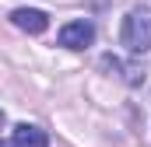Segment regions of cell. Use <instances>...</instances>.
I'll list each match as a JSON object with an SVG mask.
<instances>
[{
    "mask_svg": "<svg viewBox=\"0 0 151 147\" xmlns=\"http://www.w3.org/2000/svg\"><path fill=\"white\" fill-rule=\"evenodd\" d=\"M91 42H95V25L91 21H70V25L60 28V46H67V49H84Z\"/></svg>",
    "mask_w": 151,
    "mask_h": 147,
    "instance_id": "obj_2",
    "label": "cell"
},
{
    "mask_svg": "<svg viewBox=\"0 0 151 147\" xmlns=\"http://www.w3.org/2000/svg\"><path fill=\"white\" fill-rule=\"evenodd\" d=\"M11 21H14L21 32H28V35H42V32L49 28L46 11H35V7H18V11L11 14Z\"/></svg>",
    "mask_w": 151,
    "mask_h": 147,
    "instance_id": "obj_3",
    "label": "cell"
},
{
    "mask_svg": "<svg viewBox=\"0 0 151 147\" xmlns=\"http://www.w3.org/2000/svg\"><path fill=\"white\" fill-rule=\"evenodd\" d=\"M14 147H49V137L32 123H18L14 126Z\"/></svg>",
    "mask_w": 151,
    "mask_h": 147,
    "instance_id": "obj_4",
    "label": "cell"
},
{
    "mask_svg": "<svg viewBox=\"0 0 151 147\" xmlns=\"http://www.w3.org/2000/svg\"><path fill=\"white\" fill-rule=\"evenodd\" d=\"M0 126H4V109H0Z\"/></svg>",
    "mask_w": 151,
    "mask_h": 147,
    "instance_id": "obj_6",
    "label": "cell"
},
{
    "mask_svg": "<svg viewBox=\"0 0 151 147\" xmlns=\"http://www.w3.org/2000/svg\"><path fill=\"white\" fill-rule=\"evenodd\" d=\"M0 147H14V140H11V144H7V140H0Z\"/></svg>",
    "mask_w": 151,
    "mask_h": 147,
    "instance_id": "obj_5",
    "label": "cell"
},
{
    "mask_svg": "<svg viewBox=\"0 0 151 147\" xmlns=\"http://www.w3.org/2000/svg\"><path fill=\"white\" fill-rule=\"evenodd\" d=\"M123 46L130 53H148L151 49V7H134L127 18H123Z\"/></svg>",
    "mask_w": 151,
    "mask_h": 147,
    "instance_id": "obj_1",
    "label": "cell"
}]
</instances>
